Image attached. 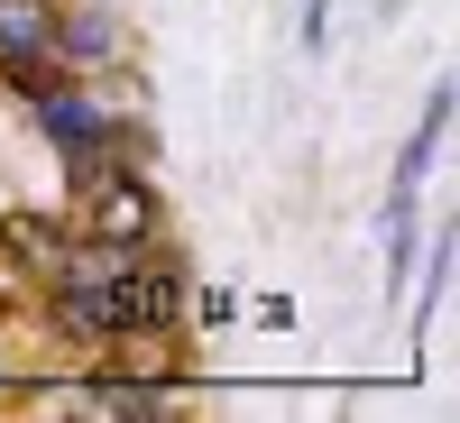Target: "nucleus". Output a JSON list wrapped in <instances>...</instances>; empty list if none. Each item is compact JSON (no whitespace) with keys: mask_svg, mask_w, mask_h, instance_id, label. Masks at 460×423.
I'll use <instances>...</instances> for the list:
<instances>
[{"mask_svg":"<svg viewBox=\"0 0 460 423\" xmlns=\"http://www.w3.org/2000/svg\"><path fill=\"white\" fill-rule=\"evenodd\" d=\"M84 175V240H111V249H147L157 240V194L129 175V166H74Z\"/></svg>","mask_w":460,"mask_h":423,"instance_id":"f257e3e1","label":"nucleus"},{"mask_svg":"<svg viewBox=\"0 0 460 423\" xmlns=\"http://www.w3.org/2000/svg\"><path fill=\"white\" fill-rule=\"evenodd\" d=\"M184 304H194V295H184V267L138 249V267H129V331H175Z\"/></svg>","mask_w":460,"mask_h":423,"instance_id":"f03ea898","label":"nucleus"},{"mask_svg":"<svg viewBox=\"0 0 460 423\" xmlns=\"http://www.w3.org/2000/svg\"><path fill=\"white\" fill-rule=\"evenodd\" d=\"M37 120H47V138L65 147L74 166H93L102 147H111V129H102V110H93L84 93H65V84H47V93H37Z\"/></svg>","mask_w":460,"mask_h":423,"instance_id":"7ed1b4c3","label":"nucleus"},{"mask_svg":"<svg viewBox=\"0 0 460 423\" xmlns=\"http://www.w3.org/2000/svg\"><path fill=\"white\" fill-rule=\"evenodd\" d=\"M93 414H111V423H166L175 396L147 387V377H102V387H93Z\"/></svg>","mask_w":460,"mask_h":423,"instance_id":"20e7f679","label":"nucleus"},{"mask_svg":"<svg viewBox=\"0 0 460 423\" xmlns=\"http://www.w3.org/2000/svg\"><path fill=\"white\" fill-rule=\"evenodd\" d=\"M56 47V10L47 0H0V65L10 56H47Z\"/></svg>","mask_w":460,"mask_h":423,"instance_id":"39448f33","label":"nucleus"},{"mask_svg":"<svg viewBox=\"0 0 460 423\" xmlns=\"http://www.w3.org/2000/svg\"><path fill=\"white\" fill-rule=\"evenodd\" d=\"M0 249L28 258V267H56V258H65V230L37 221V212H10V221H0Z\"/></svg>","mask_w":460,"mask_h":423,"instance_id":"423d86ee","label":"nucleus"},{"mask_svg":"<svg viewBox=\"0 0 460 423\" xmlns=\"http://www.w3.org/2000/svg\"><path fill=\"white\" fill-rule=\"evenodd\" d=\"M111 37H120V28H111V19L93 10V19L56 28V47H47V56H65V65H111Z\"/></svg>","mask_w":460,"mask_h":423,"instance_id":"0eeeda50","label":"nucleus"},{"mask_svg":"<svg viewBox=\"0 0 460 423\" xmlns=\"http://www.w3.org/2000/svg\"><path fill=\"white\" fill-rule=\"evenodd\" d=\"M442 138H451V93H433V101H424V129H414V147H405V175H396V184H414V175H424Z\"/></svg>","mask_w":460,"mask_h":423,"instance_id":"6e6552de","label":"nucleus"}]
</instances>
